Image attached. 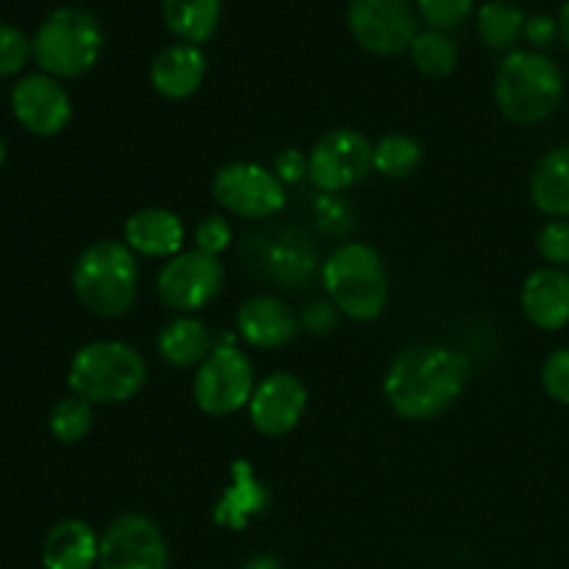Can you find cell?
<instances>
[{
    "label": "cell",
    "instance_id": "obj_1",
    "mask_svg": "<svg viewBox=\"0 0 569 569\" xmlns=\"http://www.w3.org/2000/svg\"><path fill=\"white\" fill-rule=\"evenodd\" d=\"M470 359L445 345H415L395 356L383 378V395L403 420L426 422L445 415L461 398Z\"/></svg>",
    "mask_w": 569,
    "mask_h": 569
},
{
    "label": "cell",
    "instance_id": "obj_2",
    "mask_svg": "<svg viewBox=\"0 0 569 569\" xmlns=\"http://www.w3.org/2000/svg\"><path fill=\"white\" fill-rule=\"evenodd\" d=\"M565 92L561 67L539 50H511L495 76V103L517 126H537L553 117Z\"/></svg>",
    "mask_w": 569,
    "mask_h": 569
},
{
    "label": "cell",
    "instance_id": "obj_3",
    "mask_svg": "<svg viewBox=\"0 0 569 569\" xmlns=\"http://www.w3.org/2000/svg\"><path fill=\"white\" fill-rule=\"evenodd\" d=\"M72 289L78 300L103 320L128 315L139 292L137 253L122 239H98L76 259Z\"/></svg>",
    "mask_w": 569,
    "mask_h": 569
},
{
    "label": "cell",
    "instance_id": "obj_4",
    "mask_svg": "<svg viewBox=\"0 0 569 569\" xmlns=\"http://www.w3.org/2000/svg\"><path fill=\"white\" fill-rule=\"evenodd\" d=\"M322 289L339 315L356 322H372L389 300V278L381 256L365 242H345L331 250L320 267Z\"/></svg>",
    "mask_w": 569,
    "mask_h": 569
},
{
    "label": "cell",
    "instance_id": "obj_5",
    "mask_svg": "<svg viewBox=\"0 0 569 569\" xmlns=\"http://www.w3.org/2000/svg\"><path fill=\"white\" fill-rule=\"evenodd\" d=\"M148 365L142 353L120 339H98L72 356L67 387L87 403H128L142 392Z\"/></svg>",
    "mask_w": 569,
    "mask_h": 569
},
{
    "label": "cell",
    "instance_id": "obj_6",
    "mask_svg": "<svg viewBox=\"0 0 569 569\" xmlns=\"http://www.w3.org/2000/svg\"><path fill=\"white\" fill-rule=\"evenodd\" d=\"M33 59L53 78H78L92 70L103 50V28L87 9L50 11L31 39Z\"/></svg>",
    "mask_w": 569,
    "mask_h": 569
},
{
    "label": "cell",
    "instance_id": "obj_7",
    "mask_svg": "<svg viewBox=\"0 0 569 569\" xmlns=\"http://www.w3.org/2000/svg\"><path fill=\"white\" fill-rule=\"evenodd\" d=\"M256 370L248 353L231 345H217L194 376V403L209 417H231L250 403L256 392Z\"/></svg>",
    "mask_w": 569,
    "mask_h": 569
},
{
    "label": "cell",
    "instance_id": "obj_8",
    "mask_svg": "<svg viewBox=\"0 0 569 569\" xmlns=\"http://www.w3.org/2000/svg\"><path fill=\"white\" fill-rule=\"evenodd\" d=\"M211 194L228 214L242 220H267L287 206V187L267 167L253 161H231L211 181Z\"/></svg>",
    "mask_w": 569,
    "mask_h": 569
},
{
    "label": "cell",
    "instance_id": "obj_9",
    "mask_svg": "<svg viewBox=\"0 0 569 569\" xmlns=\"http://www.w3.org/2000/svg\"><path fill=\"white\" fill-rule=\"evenodd\" d=\"M372 170V144L353 128H333L309 153V181L320 192L339 194L365 181Z\"/></svg>",
    "mask_w": 569,
    "mask_h": 569
},
{
    "label": "cell",
    "instance_id": "obj_10",
    "mask_svg": "<svg viewBox=\"0 0 569 569\" xmlns=\"http://www.w3.org/2000/svg\"><path fill=\"white\" fill-rule=\"evenodd\" d=\"M222 289V264L217 256L200 250H181L167 259L156 276V292L167 309L192 315L206 309Z\"/></svg>",
    "mask_w": 569,
    "mask_h": 569
},
{
    "label": "cell",
    "instance_id": "obj_11",
    "mask_svg": "<svg viewBox=\"0 0 569 569\" xmlns=\"http://www.w3.org/2000/svg\"><path fill=\"white\" fill-rule=\"evenodd\" d=\"M100 569H167L170 550L161 528L150 517L128 511L100 533Z\"/></svg>",
    "mask_w": 569,
    "mask_h": 569
},
{
    "label": "cell",
    "instance_id": "obj_12",
    "mask_svg": "<svg viewBox=\"0 0 569 569\" xmlns=\"http://www.w3.org/2000/svg\"><path fill=\"white\" fill-rule=\"evenodd\" d=\"M348 28L356 42L376 56L403 53L420 33L409 0H350Z\"/></svg>",
    "mask_w": 569,
    "mask_h": 569
},
{
    "label": "cell",
    "instance_id": "obj_13",
    "mask_svg": "<svg viewBox=\"0 0 569 569\" xmlns=\"http://www.w3.org/2000/svg\"><path fill=\"white\" fill-rule=\"evenodd\" d=\"M14 120L33 137H56L72 120V100L67 89L48 72L22 76L11 89Z\"/></svg>",
    "mask_w": 569,
    "mask_h": 569
},
{
    "label": "cell",
    "instance_id": "obj_14",
    "mask_svg": "<svg viewBox=\"0 0 569 569\" xmlns=\"http://www.w3.org/2000/svg\"><path fill=\"white\" fill-rule=\"evenodd\" d=\"M309 406V389L295 372H272L256 387L248 411L261 437H287L300 426Z\"/></svg>",
    "mask_w": 569,
    "mask_h": 569
},
{
    "label": "cell",
    "instance_id": "obj_15",
    "mask_svg": "<svg viewBox=\"0 0 569 569\" xmlns=\"http://www.w3.org/2000/svg\"><path fill=\"white\" fill-rule=\"evenodd\" d=\"M237 333L259 350L287 348L300 333V317L292 315L281 298L256 295L248 298L237 311Z\"/></svg>",
    "mask_w": 569,
    "mask_h": 569
},
{
    "label": "cell",
    "instance_id": "obj_16",
    "mask_svg": "<svg viewBox=\"0 0 569 569\" xmlns=\"http://www.w3.org/2000/svg\"><path fill=\"white\" fill-rule=\"evenodd\" d=\"M522 315L539 331H561L569 326V272L539 267L526 278L520 292Z\"/></svg>",
    "mask_w": 569,
    "mask_h": 569
},
{
    "label": "cell",
    "instance_id": "obj_17",
    "mask_svg": "<svg viewBox=\"0 0 569 569\" xmlns=\"http://www.w3.org/2000/svg\"><path fill=\"white\" fill-rule=\"evenodd\" d=\"M187 228L183 220L170 209L150 206V209L137 211L122 226V242L139 256L150 259H172L181 253Z\"/></svg>",
    "mask_w": 569,
    "mask_h": 569
},
{
    "label": "cell",
    "instance_id": "obj_18",
    "mask_svg": "<svg viewBox=\"0 0 569 569\" xmlns=\"http://www.w3.org/2000/svg\"><path fill=\"white\" fill-rule=\"evenodd\" d=\"M206 78V56L198 44L176 42L161 50L150 64V83L167 100H187Z\"/></svg>",
    "mask_w": 569,
    "mask_h": 569
},
{
    "label": "cell",
    "instance_id": "obj_19",
    "mask_svg": "<svg viewBox=\"0 0 569 569\" xmlns=\"http://www.w3.org/2000/svg\"><path fill=\"white\" fill-rule=\"evenodd\" d=\"M267 248L261 244L256 253V264H261V272L272 278L276 283L298 289L306 278H311L315 270V248L309 244L303 231L298 228H287L278 231L276 237H267Z\"/></svg>",
    "mask_w": 569,
    "mask_h": 569
},
{
    "label": "cell",
    "instance_id": "obj_20",
    "mask_svg": "<svg viewBox=\"0 0 569 569\" xmlns=\"http://www.w3.org/2000/svg\"><path fill=\"white\" fill-rule=\"evenodd\" d=\"M270 506V489L256 478L250 461L239 459L231 467V481L214 503V522L228 531H242L256 515Z\"/></svg>",
    "mask_w": 569,
    "mask_h": 569
},
{
    "label": "cell",
    "instance_id": "obj_21",
    "mask_svg": "<svg viewBox=\"0 0 569 569\" xmlns=\"http://www.w3.org/2000/svg\"><path fill=\"white\" fill-rule=\"evenodd\" d=\"M100 556V537L83 520H61L42 545L44 569H92Z\"/></svg>",
    "mask_w": 569,
    "mask_h": 569
},
{
    "label": "cell",
    "instance_id": "obj_22",
    "mask_svg": "<svg viewBox=\"0 0 569 569\" xmlns=\"http://www.w3.org/2000/svg\"><path fill=\"white\" fill-rule=\"evenodd\" d=\"M156 350H159L161 361H167L170 367L189 370V367L203 365L206 356L214 350V339L203 320L192 315H178L159 331Z\"/></svg>",
    "mask_w": 569,
    "mask_h": 569
},
{
    "label": "cell",
    "instance_id": "obj_23",
    "mask_svg": "<svg viewBox=\"0 0 569 569\" xmlns=\"http://www.w3.org/2000/svg\"><path fill=\"white\" fill-rule=\"evenodd\" d=\"M531 203L550 220H569V144L539 159L531 176Z\"/></svg>",
    "mask_w": 569,
    "mask_h": 569
},
{
    "label": "cell",
    "instance_id": "obj_24",
    "mask_svg": "<svg viewBox=\"0 0 569 569\" xmlns=\"http://www.w3.org/2000/svg\"><path fill=\"white\" fill-rule=\"evenodd\" d=\"M222 0H161V14L170 33L187 44H203L214 37Z\"/></svg>",
    "mask_w": 569,
    "mask_h": 569
},
{
    "label": "cell",
    "instance_id": "obj_25",
    "mask_svg": "<svg viewBox=\"0 0 569 569\" xmlns=\"http://www.w3.org/2000/svg\"><path fill=\"white\" fill-rule=\"evenodd\" d=\"M528 17L509 0H489L478 9V33L481 42L492 50L515 48L517 39L526 37Z\"/></svg>",
    "mask_w": 569,
    "mask_h": 569
},
{
    "label": "cell",
    "instance_id": "obj_26",
    "mask_svg": "<svg viewBox=\"0 0 569 569\" xmlns=\"http://www.w3.org/2000/svg\"><path fill=\"white\" fill-rule=\"evenodd\" d=\"M409 53L411 64L428 78L450 76L456 70V64H459V48H456V42L445 31H437V28H428V31L417 33Z\"/></svg>",
    "mask_w": 569,
    "mask_h": 569
},
{
    "label": "cell",
    "instance_id": "obj_27",
    "mask_svg": "<svg viewBox=\"0 0 569 569\" xmlns=\"http://www.w3.org/2000/svg\"><path fill=\"white\" fill-rule=\"evenodd\" d=\"M420 161L422 144L409 133H387L372 148V170L383 178H409Z\"/></svg>",
    "mask_w": 569,
    "mask_h": 569
},
{
    "label": "cell",
    "instance_id": "obj_28",
    "mask_svg": "<svg viewBox=\"0 0 569 569\" xmlns=\"http://www.w3.org/2000/svg\"><path fill=\"white\" fill-rule=\"evenodd\" d=\"M92 403H87L83 398H64L53 406L50 411V433L59 439L61 445H78L81 439H87V433L92 431Z\"/></svg>",
    "mask_w": 569,
    "mask_h": 569
},
{
    "label": "cell",
    "instance_id": "obj_29",
    "mask_svg": "<svg viewBox=\"0 0 569 569\" xmlns=\"http://www.w3.org/2000/svg\"><path fill=\"white\" fill-rule=\"evenodd\" d=\"M33 56L31 39L17 26L0 22V78L17 76Z\"/></svg>",
    "mask_w": 569,
    "mask_h": 569
},
{
    "label": "cell",
    "instance_id": "obj_30",
    "mask_svg": "<svg viewBox=\"0 0 569 569\" xmlns=\"http://www.w3.org/2000/svg\"><path fill=\"white\" fill-rule=\"evenodd\" d=\"M315 220L328 237H345L353 228V209L339 194H326L315 200Z\"/></svg>",
    "mask_w": 569,
    "mask_h": 569
},
{
    "label": "cell",
    "instance_id": "obj_31",
    "mask_svg": "<svg viewBox=\"0 0 569 569\" xmlns=\"http://www.w3.org/2000/svg\"><path fill=\"white\" fill-rule=\"evenodd\" d=\"M539 256L548 261V267H569V220H550L545 222L537 237Z\"/></svg>",
    "mask_w": 569,
    "mask_h": 569
},
{
    "label": "cell",
    "instance_id": "obj_32",
    "mask_svg": "<svg viewBox=\"0 0 569 569\" xmlns=\"http://www.w3.org/2000/svg\"><path fill=\"white\" fill-rule=\"evenodd\" d=\"M476 0H417L422 20L437 31H450L472 11Z\"/></svg>",
    "mask_w": 569,
    "mask_h": 569
},
{
    "label": "cell",
    "instance_id": "obj_33",
    "mask_svg": "<svg viewBox=\"0 0 569 569\" xmlns=\"http://www.w3.org/2000/svg\"><path fill=\"white\" fill-rule=\"evenodd\" d=\"M542 389L553 403L569 406V348H559L545 359Z\"/></svg>",
    "mask_w": 569,
    "mask_h": 569
},
{
    "label": "cell",
    "instance_id": "obj_34",
    "mask_svg": "<svg viewBox=\"0 0 569 569\" xmlns=\"http://www.w3.org/2000/svg\"><path fill=\"white\" fill-rule=\"evenodd\" d=\"M233 242V228L226 217L209 214L198 222L194 228V250L209 256H220L222 250L231 248Z\"/></svg>",
    "mask_w": 569,
    "mask_h": 569
},
{
    "label": "cell",
    "instance_id": "obj_35",
    "mask_svg": "<svg viewBox=\"0 0 569 569\" xmlns=\"http://www.w3.org/2000/svg\"><path fill=\"white\" fill-rule=\"evenodd\" d=\"M272 172L281 178L283 187L303 181V178H309V156L298 148L281 150V153L276 156V161H272Z\"/></svg>",
    "mask_w": 569,
    "mask_h": 569
},
{
    "label": "cell",
    "instance_id": "obj_36",
    "mask_svg": "<svg viewBox=\"0 0 569 569\" xmlns=\"http://www.w3.org/2000/svg\"><path fill=\"white\" fill-rule=\"evenodd\" d=\"M337 315L339 311L333 309L331 300H317V303L306 306L303 315H300V328H306L309 333H315V337H326V333H331L333 328H337Z\"/></svg>",
    "mask_w": 569,
    "mask_h": 569
},
{
    "label": "cell",
    "instance_id": "obj_37",
    "mask_svg": "<svg viewBox=\"0 0 569 569\" xmlns=\"http://www.w3.org/2000/svg\"><path fill=\"white\" fill-rule=\"evenodd\" d=\"M556 33H559V22L550 20L548 14H537L526 22V37L533 48H548Z\"/></svg>",
    "mask_w": 569,
    "mask_h": 569
},
{
    "label": "cell",
    "instance_id": "obj_38",
    "mask_svg": "<svg viewBox=\"0 0 569 569\" xmlns=\"http://www.w3.org/2000/svg\"><path fill=\"white\" fill-rule=\"evenodd\" d=\"M242 569H283V565H281V559H276V556L261 553V556H253V559L244 561Z\"/></svg>",
    "mask_w": 569,
    "mask_h": 569
},
{
    "label": "cell",
    "instance_id": "obj_39",
    "mask_svg": "<svg viewBox=\"0 0 569 569\" xmlns=\"http://www.w3.org/2000/svg\"><path fill=\"white\" fill-rule=\"evenodd\" d=\"M559 37L569 50V0L565 6H561V11H559Z\"/></svg>",
    "mask_w": 569,
    "mask_h": 569
},
{
    "label": "cell",
    "instance_id": "obj_40",
    "mask_svg": "<svg viewBox=\"0 0 569 569\" xmlns=\"http://www.w3.org/2000/svg\"><path fill=\"white\" fill-rule=\"evenodd\" d=\"M3 161H6V142L0 139V167H3Z\"/></svg>",
    "mask_w": 569,
    "mask_h": 569
}]
</instances>
